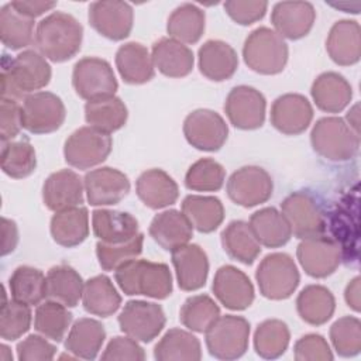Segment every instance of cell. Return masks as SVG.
<instances>
[{
  "mask_svg": "<svg viewBox=\"0 0 361 361\" xmlns=\"http://www.w3.org/2000/svg\"><path fill=\"white\" fill-rule=\"evenodd\" d=\"M51 66L44 55L27 49L16 58L4 55L1 62V97L24 100L51 80Z\"/></svg>",
  "mask_w": 361,
  "mask_h": 361,
  "instance_id": "6da1fadb",
  "label": "cell"
},
{
  "mask_svg": "<svg viewBox=\"0 0 361 361\" xmlns=\"http://www.w3.org/2000/svg\"><path fill=\"white\" fill-rule=\"evenodd\" d=\"M83 39V27L72 16L54 11L42 18L35 30V44L39 54L52 62H65L73 58Z\"/></svg>",
  "mask_w": 361,
  "mask_h": 361,
  "instance_id": "7a4b0ae2",
  "label": "cell"
},
{
  "mask_svg": "<svg viewBox=\"0 0 361 361\" xmlns=\"http://www.w3.org/2000/svg\"><path fill=\"white\" fill-rule=\"evenodd\" d=\"M114 279L128 296L165 299L172 293V275L164 262L131 259L114 271Z\"/></svg>",
  "mask_w": 361,
  "mask_h": 361,
  "instance_id": "3957f363",
  "label": "cell"
},
{
  "mask_svg": "<svg viewBox=\"0 0 361 361\" xmlns=\"http://www.w3.org/2000/svg\"><path fill=\"white\" fill-rule=\"evenodd\" d=\"M289 49L285 39L268 27H258L248 34L243 47L245 65L261 75H276L285 69Z\"/></svg>",
  "mask_w": 361,
  "mask_h": 361,
  "instance_id": "277c9868",
  "label": "cell"
},
{
  "mask_svg": "<svg viewBox=\"0 0 361 361\" xmlns=\"http://www.w3.org/2000/svg\"><path fill=\"white\" fill-rule=\"evenodd\" d=\"M313 149L324 159L343 162L354 158L360 148V134H357L344 118H319L310 133Z\"/></svg>",
  "mask_w": 361,
  "mask_h": 361,
  "instance_id": "5b68a950",
  "label": "cell"
},
{
  "mask_svg": "<svg viewBox=\"0 0 361 361\" xmlns=\"http://www.w3.org/2000/svg\"><path fill=\"white\" fill-rule=\"evenodd\" d=\"M281 213L292 234L300 240L322 235L327 226L320 200L309 190H296L288 195L281 203Z\"/></svg>",
  "mask_w": 361,
  "mask_h": 361,
  "instance_id": "8992f818",
  "label": "cell"
},
{
  "mask_svg": "<svg viewBox=\"0 0 361 361\" xmlns=\"http://www.w3.org/2000/svg\"><path fill=\"white\" fill-rule=\"evenodd\" d=\"M259 293L271 300H283L296 290L300 275L290 255L272 252L264 257L255 271Z\"/></svg>",
  "mask_w": 361,
  "mask_h": 361,
  "instance_id": "52a82bcc",
  "label": "cell"
},
{
  "mask_svg": "<svg viewBox=\"0 0 361 361\" xmlns=\"http://www.w3.org/2000/svg\"><path fill=\"white\" fill-rule=\"evenodd\" d=\"M206 345L214 358L237 360L248 348L250 323L234 314L220 316L206 331Z\"/></svg>",
  "mask_w": 361,
  "mask_h": 361,
  "instance_id": "ba28073f",
  "label": "cell"
},
{
  "mask_svg": "<svg viewBox=\"0 0 361 361\" xmlns=\"http://www.w3.org/2000/svg\"><path fill=\"white\" fill-rule=\"evenodd\" d=\"M113 141L110 134L92 126L75 130L65 141L63 157L68 165L76 169L93 168L109 157Z\"/></svg>",
  "mask_w": 361,
  "mask_h": 361,
  "instance_id": "9c48e42d",
  "label": "cell"
},
{
  "mask_svg": "<svg viewBox=\"0 0 361 361\" xmlns=\"http://www.w3.org/2000/svg\"><path fill=\"white\" fill-rule=\"evenodd\" d=\"M72 86L85 100L114 96L118 83L110 63L97 56L79 59L72 71Z\"/></svg>",
  "mask_w": 361,
  "mask_h": 361,
  "instance_id": "30bf717a",
  "label": "cell"
},
{
  "mask_svg": "<svg viewBox=\"0 0 361 361\" xmlns=\"http://www.w3.org/2000/svg\"><path fill=\"white\" fill-rule=\"evenodd\" d=\"M23 127L32 134H49L61 128L66 109L59 96L52 92H35L23 100Z\"/></svg>",
  "mask_w": 361,
  "mask_h": 361,
  "instance_id": "8fae6325",
  "label": "cell"
},
{
  "mask_svg": "<svg viewBox=\"0 0 361 361\" xmlns=\"http://www.w3.org/2000/svg\"><path fill=\"white\" fill-rule=\"evenodd\" d=\"M120 330L128 337L149 343L165 327L166 317L164 309L154 302L147 300H130L124 305L118 314Z\"/></svg>",
  "mask_w": 361,
  "mask_h": 361,
  "instance_id": "7c38bea8",
  "label": "cell"
},
{
  "mask_svg": "<svg viewBox=\"0 0 361 361\" xmlns=\"http://www.w3.org/2000/svg\"><path fill=\"white\" fill-rule=\"evenodd\" d=\"M231 202L243 207H254L265 203L274 190L271 175L261 166L247 165L233 172L226 185Z\"/></svg>",
  "mask_w": 361,
  "mask_h": 361,
  "instance_id": "4fadbf2b",
  "label": "cell"
},
{
  "mask_svg": "<svg viewBox=\"0 0 361 361\" xmlns=\"http://www.w3.org/2000/svg\"><path fill=\"white\" fill-rule=\"evenodd\" d=\"M186 141L200 151H219L228 135L224 118L209 109H197L189 113L183 121Z\"/></svg>",
  "mask_w": 361,
  "mask_h": 361,
  "instance_id": "5bb4252c",
  "label": "cell"
},
{
  "mask_svg": "<svg viewBox=\"0 0 361 361\" xmlns=\"http://www.w3.org/2000/svg\"><path fill=\"white\" fill-rule=\"evenodd\" d=\"M265 110L267 100L264 94L247 85L233 87L224 103L228 121L240 130L259 128L265 121Z\"/></svg>",
  "mask_w": 361,
  "mask_h": 361,
  "instance_id": "9a60e30c",
  "label": "cell"
},
{
  "mask_svg": "<svg viewBox=\"0 0 361 361\" xmlns=\"http://www.w3.org/2000/svg\"><path fill=\"white\" fill-rule=\"evenodd\" d=\"M87 18L93 30L100 35L111 41H121L133 30L134 11L126 1L102 0L89 6Z\"/></svg>",
  "mask_w": 361,
  "mask_h": 361,
  "instance_id": "2e32d148",
  "label": "cell"
},
{
  "mask_svg": "<svg viewBox=\"0 0 361 361\" xmlns=\"http://www.w3.org/2000/svg\"><path fill=\"white\" fill-rule=\"evenodd\" d=\"M296 257L300 267L312 278L331 275L343 258L337 241L323 234L303 238L296 248Z\"/></svg>",
  "mask_w": 361,
  "mask_h": 361,
  "instance_id": "e0dca14e",
  "label": "cell"
},
{
  "mask_svg": "<svg viewBox=\"0 0 361 361\" xmlns=\"http://www.w3.org/2000/svg\"><path fill=\"white\" fill-rule=\"evenodd\" d=\"M83 185L87 202L92 206L117 204L130 192L127 175L110 166L89 171L83 178Z\"/></svg>",
  "mask_w": 361,
  "mask_h": 361,
  "instance_id": "ac0fdd59",
  "label": "cell"
},
{
  "mask_svg": "<svg viewBox=\"0 0 361 361\" xmlns=\"http://www.w3.org/2000/svg\"><path fill=\"white\" fill-rule=\"evenodd\" d=\"M213 293L230 310H244L254 302V286L250 278L233 265H223L216 271Z\"/></svg>",
  "mask_w": 361,
  "mask_h": 361,
  "instance_id": "d6986e66",
  "label": "cell"
},
{
  "mask_svg": "<svg viewBox=\"0 0 361 361\" xmlns=\"http://www.w3.org/2000/svg\"><path fill=\"white\" fill-rule=\"evenodd\" d=\"M313 118L310 102L299 93H286L276 97L271 107V124L282 134H302Z\"/></svg>",
  "mask_w": 361,
  "mask_h": 361,
  "instance_id": "ffe728a7",
  "label": "cell"
},
{
  "mask_svg": "<svg viewBox=\"0 0 361 361\" xmlns=\"http://www.w3.org/2000/svg\"><path fill=\"white\" fill-rule=\"evenodd\" d=\"M316 20V11L309 1H279L271 13V23L275 31L288 39L306 37Z\"/></svg>",
  "mask_w": 361,
  "mask_h": 361,
  "instance_id": "44dd1931",
  "label": "cell"
},
{
  "mask_svg": "<svg viewBox=\"0 0 361 361\" xmlns=\"http://www.w3.org/2000/svg\"><path fill=\"white\" fill-rule=\"evenodd\" d=\"M85 185L72 169H61L51 173L42 185V200L47 209L59 212L83 203Z\"/></svg>",
  "mask_w": 361,
  "mask_h": 361,
  "instance_id": "7402d4cb",
  "label": "cell"
},
{
  "mask_svg": "<svg viewBox=\"0 0 361 361\" xmlns=\"http://www.w3.org/2000/svg\"><path fill=\"white\" fill-rule=\"evenodd\" d=\"M176 281L182 290L192 292L204 286L209 274V259L197 244H185L171 251Z\"/></svg>",
  "mask_w": 361,
  "mask_h": 361,
  "instance_id": "603a6c76",
  "label": "cell"
},
{
  "mask_svg": "<svg viewBox=\"0 0 361 361\" xmlns=\"http://www.w3.org/2000/svg\"><path fill=\"white\" fill-rule=\"evenodd\" d=\"M326 51L331 61L341 66H350L361 56V28L354 20L336 21L326 39Z\"/></svg>",
  "mask_w": 361,
  "mask_h": 361,
  "instance_id": "cb8c5ba5",
  "label": "cell"
},
{
  "mask_svg": "<svg viewBox=\"0 0 361 361\" xmlns=\"http://www.w3.org/2000/svg\"><path fill=\"white\" fill-rule=\"evenodd\" d=\"M140 200L149 209H164L173 204L179 196V188L164 169L152 168L144 171L135 182Z\"/></svg>",
  "mask_w": 361,
  "mask_h": 361,
  "instance_id": "d4e9b609",
  "label": "cell"
},
{
  "mask_svg": "<svg viewBox=\"0 0 361 361\" xmlns=\"http://www.w3.org/2000/svg\"><path fill=\"white\" fill-rule=\"evenodd\" d=\"M200 73L213 82L230 79L238 68V56L234 48L220 39L206 41L197 52Z\"/></svg>",
  "mask_w": 361,
  "mask_h": 361,
  "instance_id": "484cf974",
  "label": "cell"
},
{
  "mask_svg": "<svg viewBox=\"0 0 361 361\" xmlns=\"http://www.w3.org/2000/svg\"><path fill=\"white\" fill-rule=\"evenodd\" d=\"M151 56L154 66L168 78L188 76L195 63L192 49L171 37H164L155 41L151 49Z\"/></svg>",
  "mask_w": 361,
  "mask_h": 361,
  "instance_id": "4316f807",
  "label": "cell"
},
{
  "mask_svg": "<svg viewBox=\"0 0 361 361\" xmlns=\"http://www.w3.org/2000/svg\"><path fill=\"white\" fill-rule=\"evenodd\" d=\"M148 231L152 240L166 251L188 244L193 235V227L186 216L175 209L155 214Z\"/></svg>",
  "mask_w": 361,
  "mask_h": 361,
  "instance_id": "83f0119b",
  "label": "cell"
},
{
  "mask_svg": "<svg viewBox=\"0 0 361 361\" xmlns=\"http://www.w3.org/2000/svg\"><path fill=\"white\" fill-rule=\"evenodd\" d=\"M310 94L317 109L326 113H340L351 102L353 87L337 72H323L312 83Z\"/></svg>",
  "mask_w": 361,
  "mask_h": 361,
  "instance_id": "f1b7e54d",
  "label": "cell"
},
{
  "mask_svg": "<svg viewBox=\"0 0 361 361\" xmlns=\"http://www.w3.org/2000/svg\"><path fill=\"white\" fill-rule=\"evenodd\" d=\"M116 66L126 83L142 85L155 75L152 56L140 42H126L116 52Z\"/></svg>",
  "mask_w": 361,
  "mask_h": 361,
  "instance_id": "f546056e",
  "label": "cell"
},
{
  "mask_svg": "<svg viewBox=\"0 0 361 361\" xmlns=\"http://www.w3.org/2000/svg\"><path fill=\"white\" fill-rule=\"evenodd\" d=\"M92 228L100 241L120 244L138 234V221L127 212L97 209L92 213Z\"/></svg>",
  "mask_w": 361,
  "mask_h": 361,
  "instance_id": "4dcf8cb0",
  "label": "cell"
},
{
  "mask_svg": "<svg viewBox=\"0 0 361 361\" xmlns=\"http://www.w3.org/2000/svg\"><path fill=\"white\" fill-rule=\"evenodd\" d=\"M54 241L71 248L82 244L89 235V213L83 206H73L59 212L51 219L49 224Z\"/></svg>",
  "mask_w": 361,
  "mask_h": 361,
  "instance_id": "1f68e13d",
  "label": "cell"
},
{
  "mask_svg": "<svg viewBox=\"0 0 361 361\" xmlns=\"http://www.w3.org/2000/svg\"><path fill=\"white\" fill-rule=\"evenodd\" d=\"M106 338L104 326L94 319L82 317L73 323L65 340V348L76 358L94 360Z\"/></svg>",
  "mask_w": 361,
  "mask_h": 361,
  "instance_id": "d6a6232c",
  "label": "cell"
},
{
  "mask_svg": "<svg viewBox=\"0 0 361 361\" xmlns=\"http://www.w3.org/2000/svg\"><path fill=\"white\" fill-rule=\"evenodd\" d=\"M250 227L258 243L268 248L285 245L290 237V227L281 212L275 207H264L250 217Z\"/></svg>",
  "mask_w": 361,
  "mask_h": 361,
  "instance_id": "836d02e7",
  "label": "cell"
},
{
  "mask_svg": "<svg viewBox=\"0 0 361 361\" xmlns=\"http://www.w3.org/2000/svg\"><path fill=\"white\" fill-rule=\"evenodd\" d=\"M85 282L71 265H55L47 274V298L66 307H75L83 295Z\"/></svg>",
  "mask_w": 361,
  "mask_h": 361,
  "instance_id": "e575fe53",
  "label": "cell"
},
{
  "mask_svg": "<svg viewBox=\"0 0 361 361\" xmlns=\"http://www.w3.org/2000/svg\"><path fill=\"white\" fill-rule=\"evenodd\" d=\"M336 309L333 293L323 285H307L296 298V310L300 319L312 326L327 323Z\"/></svg>",
  "mask_w": 361,
  "mask_h": 361,
  "instance_id": "d590c367",
  "label": "cell"
},
{
  "mask_svg": "<svg viewBox=\"0 0 361 361\" xmlns=\"http://www.w3.org/2000/svg\"><path fill=\"white\" fill-rule=\"evenodd\" d=\"M182 213L200 233L214 231L224 220V206L216 196L188 195L182 202Z\"/></svg>",
  "mask_w": 361,
  "mask_h": 361,
  "instance_id": "8d00e7d4",
  "label": "cell"
},
{
  "mask_svg": "<svg viewBox=\"0 0 361 361\" xmlns=\"http://www.w3.org/2000/svg\"><path fill=\"white\" fill-rule=\"evenodd\" d=\"M221 245L230 258L245 265H251L261 252V244L250 224L243 220H233L226 226L221 231Z\"/></svg>",
  "mask_w": 361,
  "mask_h": 361,
  "instance_id": "74e56055",
  "label": "cell"
},
{
  "mask_svg": "<svg viewBox=\"0 0 361 361\" xmlns=\"http://www.w3.org/2000/svg\"><path fill=\"white\" fill-rule=\"evenodd\" d=\"M82 303L87 313L109 317L118 310L121 296L109 276L96 275L85 282Z\"/></svg>",
  "mask_w": 361,
  "mask_h": 361,
  "instance_id": "f35d334b",
  "label": "cell"
},
{
  "mask_svg": "<svg viewBox=\"0 0 361 361\" xmlns=\"http://www.w3.org/2000/svg\"><path fill=\"white\" fill-rule=\"evenodd\" d=\"M158 361H199L202 348L199 338L182 329L168 330L154 348Z\"/></svg>",
  "mask_w": 361,
  "mask_h": 361,
  "instance_id": "ab89813d",
  "label": "cell"
},
{
  "mask_svg": "<svg viewBox=\"0 0 361 361\" xmlns=\"http://www.w3.org/2000/svg\"><path fill=\"white\" fill-rule=\"evenodd\" d=\"M206 25V16L202 8L192 3L178 6L166 21V31L171 38L182 44H196Z\"/></svg>",
  "mask_w": 361,
  "mask_h": 361,
  "instance_id": "60d3db41",
  "label": "cell"
},
{
  "mask_svg": "<svg viewBox=\"0 0 361 361\" xmlns=\"http://www.w3.org/2000/svg\"><path fill=\"white\" fill-rule=\"evenodd\" d=\"M127 117V107L117 96L89 100L85 104L86 123L107 134L120 130L126 124Z\"/></svg>",
  "mask_w": 361,
  "mask_h": 361,
  "instance_id": "b9f144b4",
  "label": "cell"
},
{
  "mask_svg": "<svg viewBox=\"0 0 361 361\" xmlns=\"http://www.w3.org/2000/svg\"><path fill=\"white\" fill-rule=\"evenodd\" d=\"M34 18L18 11L11 3L0 8V38L8 49H21L28 47L34 35Z\"/></svg>",
  "mask_w": 361,
  "mask_h": 361,
  "instance_id": "7bdbcfd3",
  "label": "cell"
},
{
  "mask_svg": "<svg viewBox=\"0 0 361 361\" xmlns=\"http://www.w3.org/2000/svg\"><path fill=\"white\" fill-rule=\"evenodd\" d=\"M8 286L14 300L30 306L39 305L47 298V276L34 267H17L8 279Z\"/></svg>",
  "mask_w": 361,
  "mask_h": 361,
  "instance_id": "ee69618b",
  "label": "cell"
},
{
  "mask_svg": "<svg viewBox=\"0 0 361 361\" xmlns=\"http://www.w3.org/2000/svg\"><path fill=\"white\" fill-rule=\"evenodd\" d=\"M72 323V313L68 307L55 300H47L37 306L34 329L44 337L56 343L62 341Z\"/></svg>",
  "mask_w": 361,
  "mask_h": 361,
  "instance_id": "f6af8a7d",
  "label": "cell"
},
{
  "mask_svg": "<svg viewBox=\"0 0 361 361\" xmlns=\"http://www.w3.org/2000/svg\"><path fill=\"white\" fill-rule=\"evenodd\" d=\"M290 340V333L285 322L278 319H268L258 324L254 333L255 353L267 360L281 357Z\"/></svg>",
  "mask_w": 361,
  "mask_h": 361,
  "instance_id": "bcb514c9",
  "label": "cell"
},
{
  "mask_svg": "<svg viewBox=\"0 0 361 361\" xmlns=\"http://www.w3.org/2000/svg\"><path fill=\"white\" fill-rule=\"evenodd\" d=\"M219 317L220 307L209 295L188 298L179 312L180 323L196 333H204Z\"/></svg>",
  "mask_w": 361,
  "mask_h": 361,
  "instance_id": "7dc6e473",
  "label": "cell"
},
{
  "mask_svg": "<svg viewBox=\"0 0 361 361\" xmlns=\"http://www.w3.org/2000/svg\"><path fill=\"white\" fill-rule=\"evenodd\" d=\"M37 166L35 149L28 141H8L1 148V169L14 179L30 176Z\"/></svg>",
  "mask_w": 361,
  "mask_h": 361,
  "instance_id": "c3c4849f",
  "label": "cell"
},
{
  "mask_svg": "<svg viewBox=\"0 0 361 361\" xmlns=\"http://www.w3.org/2000/svg\"><path fill=\"white\" fill-rule=\"evenodd\" d=\"M226 180V169L213 158H202L192 164L185 175V185L195 192L220 190Z\"/></svg>",
  "mask_w": 361,
  "mask_h": 361,
  "instance_id": "681fc988",
  "label": "cell"
},
{
  "mask_svg": "<svg viewBox=\"0 0 361 361\" xmlns=\"http://www.w3.org/2000/svg\"><path fill=\"white\" fill-rule=\"evenodd\" d=\"M142 243L144 235L141 233L120 244H109L99 240L96 244V257L104 271H116L142 252Z\"/></svg>",
  "mask_w": 361,
  "mask_h": 361,
  "instance_id": "f907efd6",
  "label": "cell"
},
{
  "mask_svg": "<svg viewBox=\"0 0 361 361\" xmlns=\"http://www.w3.org/2000/svg\"><path fill=\"white\" fill-rule=\"evenodd\" d=\"M330 340L341 357H354L361 351V323L355 316H343L330 327Z\"/></svg>",
  "mask_w": 361,
  "mask_h": 361,
  "instance_id": "816d5d0a",
  "label": "cell"
},
{
  "mask_svg": "<svg viewBox=\"0 0 361 361\" xmlns=\"http://www.w3.org/2000/svg\"><path fill=\"white\" fill-rule=\"evenodd\" d=\"M32 313L30 305L11 299L3 300L0 313V336L3 340L14 341L25 334L31 326Z\"/></svg>",
  "mask_w": 361,
  "mask_h": 361,
  "instance_id": "f5cc1de1",
  "label": "cell"
},
{
  "mask_svg": "<svg viewBox=\"0 0 361 361\" xmlns=\"http://www.w3.org/2000/svg\"><path fill=\"white\" fill-rule=\"evenodd\" d=\"M293 357L296 361H330L334 355L323 336L310 333L295 343Z\"/></svg>",
  "mask_w": 361,
  "mask_h": 361,
  "instance_id": "db71d44e",
  "label": "cell"
},
{
  "mask_svg": "<svg viewBox=\"0 0 361 361\" xmlns=\"http://www.w3.org/2000/svg\"><path fill=\"white\" fill-rule=\"evenodd\" d=\"M227 16L240 25H250L261 20L268 8L267 1L228 0L223 4Z\"/></svg>",
  "mask_w": 361,
  "mask_h": 361,
  "instance_id": "11a10c76",
  "label": "cell"
},
{
  "mask_svg": "<svg viewBox=\"0 0 361 361\" xmlns=\"http://www.w3.org/2000/svg\"><path fill=\"white\" fill-rule=\"evenodd\" d=\"M56 347L47 337L31 334L17 344V357L20 361H49L55 357Z\"/></svg>",
  "mask_w": 361,
  "mask_h": 361,
  "instance_id": "9f6ffc18",
  "label": "cell"
},
{
  "mask_svg": "<svg viewBox=\"0 0 361 361\" xmlns=\"http://www.w3.org/2000/svg\"><path fill=\"white\" fill-rule=\"evenodd\" d=\"M145 358V353L142 347L137 343V340L126 336L113 337L106 345L102 360H130V361H142Z\"/></svg>",
  "mask_w": 361,
  "mask_h": 361,
  "instance_id": "6f0895ef",
  "label": "cell"
},
{
  "mask_svg": "<svg viewBox=\"0 0 361 361\" xmlns=\"http://www.w3.org/2000/svg\"><path fill=\"white\" fill-rule=\"evenodd\" d=\"M0 124H1V141L8 142L14 137L18 135L20 130L23 128V116H21V106L17 100L4 99L1 97L0 106Z\"/></svg>",
  "mask_w": 361,
  "mask_h": 361,
  "instance_id": "680465c9",
  "label": "cell"
},
{
  "mask_svg": "<svg viewBox=\"0 0 361 361\" xmlns=\"http://www.w3.org/2000/svg\"><path fill=\"white\" fill-rule=\"evenodd\" d=\"M1 231H3V245H1V254L7 255L14 251L18 243V230L16 221L3 217L1 219Z\"/></svg>",
  "mask_w": 361,
  "mask_h": 361,
  "instance_id": "91938a15",
  "label": "cell"
},
{
  "mask_svg": "<svg viewBox=\"0 0 361 361\" xmlns=\"http://www.w3.org/2000/svg\"><path fill=\"white\" fill-rule=\"evenodd\" d=\"M11 4L21 11L23 14L35 18L38 16H42L45 11L52 10L56 7V1H11Z\"/></svg>",
  "mask_w": 361,
  "mask_h": 361,
  "instance_id": "94428289",
  "label": "cell"
},
{
  "mask_svg": "<svg viewBox=\"0 0 361 361\" xmlns=\"http://www.w3.org/2000/svg\"><path fill=\"white\" fill-rule=\"evenodd\" d=\"M361 279L360 276L353 278L344 290V299L348 307H351L354 312H360L361 309Z\"/></svg>",
  "mask_w": 361,
  "mask_h": 361,
  "instance_id": "6125c7cd",
  "label": "cell"
},
{
  "mask_svg": "<svg viewBox=\"0 0 361 361\" xmlns=\"http://www.w3.org/2000/svg\"><path fill=\"white\" fill-rule=\"evenodd\" d=\"M345 118H347V124L357 133V134H360V130H358V124H360V114H358V104H354L353 106V109H350L348 110V113H347V116H345Z\"/></svg>",
  "mask_w": 361,
  "mask_h": 361,
  "instance_id": "be15d7a7",
  "label": "cell"
},
{
  "mask_svg": "<svg viewBox=\"0 0 361 361\" xmlns=\"http://www.w3.org/2000/svg\"><path fill=\"white\" fill-rule=\"evenodd\" d=\"M0 350H1V355H0V360L1 361H11L13 360V355L8 353V347L7 345H4V344H1L0 345Z\"/></svg>",
  "mask_w": 361,
  "mask_h": 361,
  "instance_id": "e7e4bbea",
  "label": "cell"
}]
</instances>
